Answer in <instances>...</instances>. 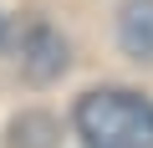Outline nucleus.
Listing matches in <instances>:
<instances>
[{
	"label": "nucleus",
	"instance_id": "1",
	"mask_svg": "<svg viewBox=\"0 0 153 148\" xmlns=\"http://www.w3.org/2000/svg\"><path fill=\"white\" fill-rule=\"evenodd\" d=\"M71 128L87 148H153V102L133 87H97L76 102Z\"/></svg>",
	"mask_w": 153,
	"mask_h": 148
},
{
	"label": "nucleus",
	"instance_id": "2",
	"mask_svg": "<svg viewBox=\"0 0 153 148\" xmlns=\"http://www.w3.org/2000/svg\"><path fill=\"white\" fill-rule=\"evenodd\" d=\"M21 71H26L36 87L56 82L61 71H66V41H61L51 26H31V31L21 36Z\"/></svg>",
	"mask_w": 153,
	"mask_h": 148
},
{
	"label": "nucleus",
	"instance_id": "3",
	"mask_svg": "<svg viewBox=\"0 0 153 148\" xmlns=\"http://www.w3.org/2000/svg\"><path fill=\"white\" fill-rule=\"evenodd\" d=\"M117 46L133 61L153 66V0H123L117 5Z\"/></svg>",
	"mask_w": 153,
	"mask_h": 148
},
{
	"label": "nucleus",
	"instance_id": "4",
	"mask_svg": "<svg viewBox=\"0 0 153 148\" xmlns=\"http://www.w3.org/2000/svg\"><path fill=\"white\" fill-rule=\"evenodd\" d=\"M56 138H61V128L51 112H21L10 123V148H56Z\"/></svg>",
	"mask_w": 153,
	"mask_h": 148
},
{
	"label": "nucleus",
	"instance_id": "5",
	"mask_svg": "<svg viewBox=\"0 0 153 148\" xmlns=\"http://www.w3.org/2000/svg\"><path fill=\"white\" fill-rule=\"evenodd\" d=\"M0 41H5V21H0Z\"/></svg>",
	"mask_w": 153,
	"mask_h": 148
}]
</instances>
